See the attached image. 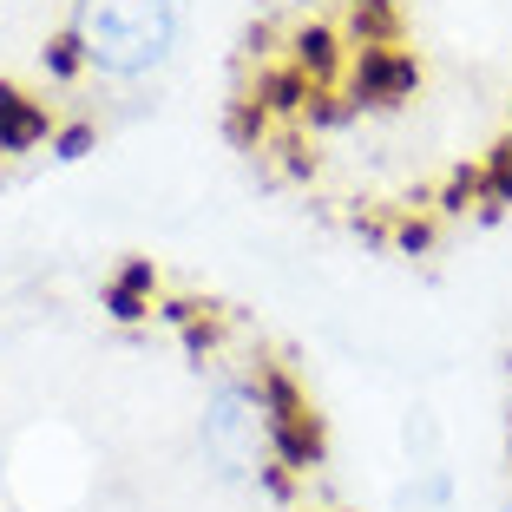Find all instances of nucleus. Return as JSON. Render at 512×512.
<instances>
[{
    "instance_id": "5",
    "label": "nucleus",
    "mask_w": 512,
    "mask_h": 512,
    "mask_svg": "<svg viewBox=\"0 0 512 512\" xmlns=\"http://www.w3.org/2000/svg\"><path fill=\"white\" fill-rule=\"evenodd\" d=\"M151 302H158V270H151V263H125V270L106 283V309L119 322L151 316Z\"/></svg>"
},
{
    "instance_id": "7",
    "label": "nucleus",
    "mask_w": 512,
    "mask_h": 512,
    "mask_svg": "<svg viewBox=\"0 0 512 512\" xmlns=\"http://www.w3.org/2000/svg\"><path fill=\"white\" fill-rule=\"evenodd\" d=\"M46 151H53L60 165H79L86 151H99V125H92V119H66V125H53Z\"/></svg>"
},
{
    "instance_id": "2",
    "label": "nucleus",
    "mask_w": 512,
    "mask_h": 512,
    "mask_svg": "<svg viewBox=\"0 0 512 512\" xmlns=\"http://www.w3.org/2000/svg\"><path fill=\"white\" fill-rule=\"evenodd\" d=\"M204 453L217 460L224 480H270L276 473V447H270V414L256 401V388L243 375H224L204 401Z\"/></svg>"
},
{
    "instance_id": "3",
    "label": "nucleus",
    "mask_w": 512,
    "mask_h": 512,
    "mask_svg": "<svg viewBox=\"0 0 512 512\" xmlns=\"http://www.w3.org/2000/svg\"><path fill=\"white\" fill-rule=\"evenodd\" d=\"M414 86H421V60L407 53V46H355L348 53V73H342V99L355 112H388L401 106V99H414Z\"/></svg>"
},
{
    "instance_id": "1",
    "label": "nucleus",
    "mask_w": 512,
    "mask_h": 512,
    "mask_svg": "<svg viewBox=\"0 0 512 512\" xmlns=\"http://www.w3.org/2000/svg\"><path fill=\"white\" fill-rule=\"evenodd\" d=\"M73 40L86 53V73L145 79L178 46V7L171 0H73Z\"/></svg>"
},
{
    "instance_id": "6",
    "label": "nucleus",
    "mask_w": 512,
    "mask_h": 512,
    "mask_svg": "<svg viewBox=\"0 0 512 512\" xmlns=\"http://www.w3.org/2000/svg\"><path fill=\"white\" fill-rule=\"evenodd\" d=\"M40 73L53 79V86H73L79 73H86V53H79V40H73V27L66 33H53V40L40 46Z\"/></svg>"
},
{
    "instance_id": "4",
    "label": "nucleus",
    "mask_w": 512,
    "mask_h": 512,
    "mask_svg": "<svg viewBox=\"0 0 512 512\" xmlns=\"http://www.w3.org/2000/svg\"><path fill=\"white\" fill-rule=\"evenodd\" d=\"M53 125L60 119H53L46 99H33V92H20V86H0V158H20V151L46 145Z\"/></svg>"
}]
</instances>
